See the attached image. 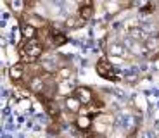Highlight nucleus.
Instances as JSON below:
<instances>
[{
  "label": "nucleus",
  "mask_w": 159,
  "mask_h": 138,
  "mask_svg": "<svg viewBox=\"0 0 159 138\" xmlns=\"http://www.w3.org/2000/svg\"><path fill=\"white\" fill-rule=\"evenodd\" d=\"M95 71H97V74L104 79H109V81H116V79H118L114 66H112V64L109 62V59H106V57L99 59V62L95 64Z\"/></svg>",
  "instance_id": "nucleus-1"
},
{
  "label": "nucleus",
  "mask_w": 159,
  "mask_h": 138,
  "mask_svg": "<svg viewBox=\"0 0 159 138\" xmlns=\"http://www.w3.org/2000/svg\"><path fill=\"white\" fill-rule=\"evenodd\" d=\"M43 43L38 42V40H26L21 48V55H28V57H35V59H40V55L43 54Z\"/></svg>",
  "instance_id": "nucleus-2"
},
{
  "label": "nucleus",
  "mask_w": 159,
  "mask_h": 138,
  "mask_svg": "<svg viewBox=\"0 0 159 138\" xmlns=\"http://www.w3.org/2000/svg\"><path fill=\"white\" fill-rule=\"evenodd\" d=\"M76 97V99L80 100V104L85 107H88L93 100H95V95H93V91H92V88L88 87H78L75 90V93H73Z\"/></svg>",
  "instance_id": "nucleus-3"
},
{
  "label": "nucleus",
  "mask_w": 159,
  "mask_h": 138,
  "mask_svg": "<svg viewBox=\"0 0 159 138\" xmlns=\"http://www.w3.org/2000/svg\"><path fill=\"white\" fill-rule=\"evenodd\" d=\"M28 88H30V91H31V93L42 95L45 91V78L42 74H35L28 81Z\"/></svg>",
  "instance_id": "nucleus-4"
},
{
  "label": "nucleus",
  "mask_w": 159,
  "mask_h": 138,
  "mask_svg": "<svg viewBox=\"0 0 159 138\" xmlns=\"http://www.w3.org/2000/svg\"><path fill=\"white\" fill-rule=\"evenodd\" d=\"M143 50L149 54H157L159 52V35L154 36H147L143 40Z\"/></svg>",
  "instance_id": "nucleus-5"
},
{
  "label": "nucleus",
  "mask_w": 159,
  "mask_h": 138,
  "mask_svg": "<svg viewBox=\"0 0 159 138\" xmlns=\"http://www.w3.org/2000/svg\"><path fill=\"white\" fill-rule=\"evenodd\" d=\"M21 35H23L24 40H35L36 35H38V29L35 26H31V24L21 21Z\"/></svg>",
  "instance_id": "nucleus-6"
},
{
  "label": "nucleus",
  "mask_w": 159,
  "mask_h": 138,
  "mask_svg": "<svg viewBox=\"0 0 159 138\" xmlns=\"http://www.w3.org/2000/svg\"><path fill=\"white\" fill-rule=\"evenodd\" d=\"M7 5L11 7V11L17 16H23L24 12L28 11L26 7V0H7Z\"/></svg>",
  "instance_id": "nucleus-7"
},
{
  "label": "nucleus",
  "mask_w": 159,
  "mask_h": 138,
  "mask_svg": "<svg viewBox=\"0 0 159 138\" xmlns=\"http://www.w3.org/2000/svg\"><path fill=\"white\" fill-rule=\"evenodd\" d=\"M24 71H26V69H24V66L23 64H14V66H11L9 67V78L12 79V81H21V79H23V76H24Z\"/></svg>",
  "instance_id": "nucleus-8"
},
{
  "label": "nucleus",
  "mask_w": 159,
  "mask_h": 138,
  "mask_svg": "<svg viewBox=\"0 0 159 138\" xmlns=\"http://www.w3.org/2000/svg\"><path fill=\"white\" fill-rule=\"evenodd\" d=\"M64 107H66V110H69V112L76 114V112H80V109H81L83 105L80 104V100L76 99L75 95H68L66 100H64Z\"/></svg>",
  "instance_id": "nucleus-9"
},
{
  "label": "nucleus",
  "mask_w": 159,
  "mask_h": 138,
  "mask_svg": "<svg viewBox=\"0 0 159 138\" xmlns=\"http://www.w3.org/2000/svg\"><path fill=\"white\" fill-rule=\"evenodd\" d=\"M75 124L78 126V130H81V131H88L92 128V116H88V114H78V118H76V121H75Z\"/></svg>",
  "instance_id": "nucleus-10"
},
{
  "label": "nucleus",
  "mask_w": 159,
  "mask_h": 138,
  "mask_svg": "<svg viewBox=\"0 0 159 138\" xmlns=\"http://www.w3.org/2000/svg\"><path fill=\"white\" fill-rule=\"evenodd\" d=\"M64 26L69 28V29H80V28H83V26H85V21L81 19L78 14H75V16L68 17V19L64 21Z\"/></svg>",
  "instance_id": "nucleus-11"
},
{
  "label": "nucleus",
  "mask_w": 159,
  "mask_h": 138,
  "mask_svg": "<svg viewBox=\"0 0 159 138\" xmlns=\"http://www.w3.org/2000/svg\"><path fill=\"white\" fill-rule=\"evenodd\" d=\"M78 16L81 17L85 23H87V21H90L92 17H93V5H83V4H80Z\"/></svg>",
  "instance_id": "nucleus-12"
},
{
  "label": "nucleus",
  "mask_w": 159,
  "mask_h": 138,
  "mask_svg": "<svg viewBox=\"0 0 159 138\" xmlns=\"http://www.w3.org/2000/svg\"><path fill=\"white\" fill-rule=\"evenodd\" d=\"M109 54H111V55H118V57H125V55H128V48L125 47L123 43L114 42V43L109 47Z\"/></svg>",
  "instance_id": "nucleus-13"
},
{
  "label": "nucleus",
  "mask_w": 159,
  "mask_h": 138,
  "mask_svg": "<svg viewBox=\"0 0 159 138\" xmlns=\"http://www.w3.org/2000/svg\"><path fill=\"white\" fill-rule=\"evenodd\" d=\"M128 35H130V38L135 40V42H143V40L147 38V36H145V33H143L142 28H130Z\"/></svg>",
  "instance_id": "nucleus-14"
},
{
  "label": "nucleus",
  "mask_w": 159,
  "mask_h": 138,
  "mask_svg": "<svg viewBox=\"0 0 159 138\" xmlns=\"http://www.w3.org/2000/svg\"><path fill=\"white\" fill-rule=\"evenodd\" d=\"M50 36H52V47H62L68 42V36L64 33H56V35H50Z\"/></svg>",
  "instance_id": "nucleus-15"
},
{
  "label": "nucleus",
  "mask_w": 159,
  "mask_h": 138,
  "mask_svg": "<svg viewBox=\"0 0 159 138\" xmlns=\"http://www.w3.org/2000/svg\"><path fill=\"white\" fill-rule=\"evenodd\" d=\"M73 76V69L71 67H59V71H57V78L59 79H68V78H71Z\"/></svg>",
  "instance_id": "nucleus-16"
},
{
  "label": "nucleus",
  "mask_w": 159,
  "mask_h": 138,
  "mask_svg": "<svg viewBox=\"0 0 159 138\" xmlns=\"http://www.w3.org/2000/svg\"><path fill=\"white\" fill-rule=\"evenodd\" d=\"M137 79H139V76H137V74H128L126 76V81L128 83H135Z\"/></svg>",
  "instance_id": "nucleus-17"
}]
</instances>
